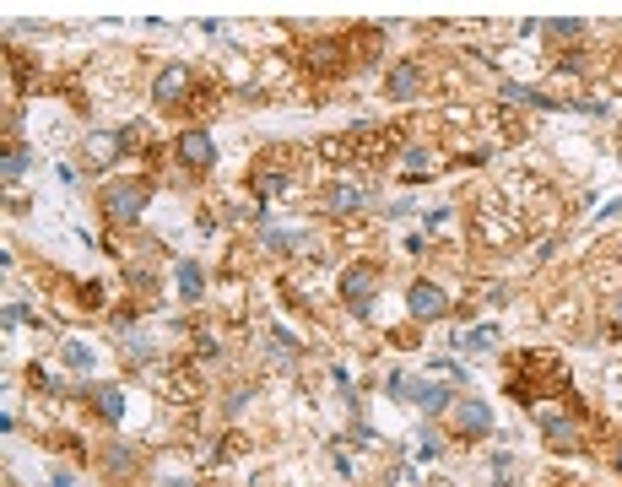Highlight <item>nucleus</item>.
<instances>
[{
    "label": "nucleus",
    "instance_id": "1",
    "mask_svg": "<svg viewBox=\"0 0 622 487\" xmlns=\"http://www.w3.org/2000/svg\"><path fill=\"white\" fill-rule=\"evenodd\" d=\"M509 396L514 401L568 396V368H563V358H547V352H520L514 368H509Z\"/></svg>",
    "mask_w": 622,
    "mask_h": 487
},
{
    "label": "nucleus",
    "instance_id": "2",
    "mask_svg": "<svg viewBox=\"0 0 622 487\" xmlns=\"http://www.w3.org/2000/svg\"><path fill=\"white\" fill-rule=\"evenodd\" d=\"M141 212H147V179H114L103 184V217L114 228H136Z\"/></svg>",
    "mask_w": 622,
    "mask_h": 487
},
{
    "label": "nucleus",
    "instance_id": "3",
    "mask_svg": "<svg viewBox=\"0 0 622 487\" xmlns=\"http://www.w3.org/2000/svg\"><path fill=\"white\" fill-rule=\"evenodd\" d=\"M476 244H482V249L520 244V217L504 212V206H482V212H476Z\"/></svg>",
    "mask_w": 622,
    "mask_h": 487
},
{
    "label": "nucleus",
    "instance_id": "4",
    "mask_svg": "<svg viewBox=\"0 0 622 487\" xmlns=\"http://www.w3.org/2000/svg\"><path fill=\"white\" fill-rule=\"evenodd\" d=\"M374 287H379V266H368V260H357V266L341 271V298H347V309H357V314L374 304Z\"/></svg>",
    "mask_w": 622,
    "mask_h": 487
},
{
    "label": "nucleus",
    "instance_id": "5",
    "mask_svg": "<svg viewBox=\"0 0 622 487\" xmlns=\"http://www.w3.org/2000/svg\"><path fill=\"white\" fill-rule=\"evenodd\" d=\"M536 428H541V439H547L558 455H574L579 444H585V439H579V417H563V412H536Z\"/></svg>",
    "mask_w": 622,
    "mask_h": 487
},
{
    "label": "nucleus",
    "instance_id": "6",
    "mask_svg": "<svg viewBox=\"0 0 622 487\" xmlns=\"http://www.w3.org/2000/svg\"><path fill=\"white\" fill-rule=\"evenodd\" d=\"M401 147V130L395 125H374V130H357V163H385V157Z\"/></svg>",
    "mask_w": 622,
    "mask_h": 487
},
{
    "label": "nucleus",
    "instance_id": "7",
    "mask_svg": "<svg viewBox=\"0 0 622 487\" xmlns=\"http://www.w3.org/2000/svg\"><path fill=\"white\" fill-rule=\"evenodd\" d=\"M406 309H412L417 320H444V314H449V293H444V287H433V282H412Z\"/></svg>",
    "mask_w": 622,
    "mask_h": 487
},
{
    "label": "nucleus",
    "instance_id": "8",
    "mask_svg": "<svg viewBox=\"0 0 622 487\" xmlns=\"http://www.w3.org/2000/svg\"><path fill=\"white\" fill-rule=\"evenodd\" d=\"M179 163L190 168V174H206V168L217 163V147H211L206 130H184L179 136Z\"/></svg>",
    "mask_w": 622,
    "mask_h": 487
},
{
    "label": "nucleus",
    "instance_id": "9",
    "mask_svg": "<svg viewBox=\"0 0 622 487\" xmlns=\"http://www.w3.org/2000/svg\"><path fill=\"white\" fill-rule=\"evenodd\" d=\"M390 396H412V401L422 406V412H444V406H449V390H439V385H422V379H401V374L390 379Z\"/></svg>",
    "mask_w": 622,
    "mask_h": 487
},
{
    "label": "nucleus",
    "instance_id": "10",
    "mask_svg": "<svg viewBox=\"0 0 622 487\" xmlns=\"http://www.w3.org/2000/svg\"><path fill=\"white\" fill-rule=\"evenodd\" d=\"M455 428L471 433V439H487V433H493V412H487V401H455Z\"/></svg>",
    "mask_w": 622,
    "mask_h": 487
},
{
    "label": "nucleus",
    "instance_id": "11",
    "mask_svg": "<svg viewBox=\"0 0 622 487\" xmlns=\"http://www.w3.org/2000/svg\"><path fill=\"white\" fill-rule=\"evenodd\" d=\"M163 396L174 401V406H190L195 396H201V379H195L190 368L179 363V368H168V374H163Z\"/></svg>",
    "mask_w": 622,
    "mask_h": 487
},
{
    "label": "nucleus",
    "instance_id": "12",
    "mask_svg": "<svg viewBox=\"0 0 622 487\" xmlns=\"http://www.w3.org/2000/svg\"><path fill=\"white\" fill-rule=\"evenodd\" d=\"M184 92H190V71H184V65H168V71L157 76L152 98L163 103V109H174V103H184Z\"/></svg>",
    "mask_w": 622,
    "mask_h": 487
},
{
    "label": "nucleus",
    "instance_id": "13",
    "mask_svg": "<svg viewBox=\"0 0 622 487\" xmlns=\"http://www.w3.org/2000/svg\"><path fill=\"white\" fill-rule=\"evenodd\" d=\"M309 71L314 76H341V71H347V55H341L336 38H320V44L309 49Z\"/></svg>",
    "mask_w": 622,
    "mask_h": 487
},
{
    "label": "nucleus",
    "instance_id": "14",
    "mask_svg": "<svg viewBox=\"0 0 622 487\" xmlns=\"http://www.w3.org/2000/svg\"><path fill=\"white\" fill-rule=\"evenodd\" d=\"M363 201H368V184H336V190H325V212H357Z\"/></svg>",
    "mask_w": 622,
    "mask_h": 487
},
{
    "label": "nucleus",
    "instance_id": "15",
    "mask_svg": "<svg viewBox=\"0 0 622 487\" xmlns=\"http://www.w3.org/2000/svg\"><path fill=\"white\" fill-rule=\"evenodd\" d=\"M92 406H98V417H109V423H119V417H125V390H119V385H103V390H92Z\"/></svg>",
    "mask_w": 622,
    "mask_h": 487
},
{
    "label": "nucleus",
    "instance_id": "16",
    "mask_svg": "<svg viewBox=\"0 0 622 487\" xmlns=\"http://www.w3.org/2000/svg\"><path fill=\"white\" fill-rule=\"evenodd\" d=\"M320 157H325V163H352V157H357V136H325Z\"/></svg>",
    "mask_w": 622,
    "mask_h": 487
},
{
    "label": "nucleus",
    "instance_id": "17",
    "mask_svg": "<svg viewBox=\"0 0 622 487\" xmlns=\"http://www.w3.org/2000/svg\"><path fill=\"white\" fill-rule=\"evenodd\" d=\"M119 152H125V141H119V136H109V130L87 141V157H92V163H98V168H103V163H114Z\"/></svg>",
    "mask_w": 622,
    "mask_h": 487
},
{
    "label": "nucleus",
    "instance_id": "18",
    "mask_svg": "<svg viewBox=\"0 0 622 487\" xmlns=\"http://www.w3.org/2000/svg\"><path fill=\"white\" fill-rule=\"evenodd\" d=\"M417 82H422L417 65H395V71H390V98H412Z\"/></svg>",
    "mask_w": 622,
    "mask_h": 487
},
{
    "label": "nucleus",
    "instance_id": "19",
    "mask_svg": "<svg viewBox=\"0 0 622 487\" xmlns=\"http://www.w3.org/2000/svg\"><path fill=\"white\" fill-rule=\"evenodd\" d=\"M293 352H298L293 336H287V331H271V363H276V368H293Z\"/></svg>",
    "mask_w": 622,
    "mask_h": 487
},
{
    "label": "nucleus",
    "instance_id": "20",
    "mask_svg": "<svg viewBox=\"0 0 622 487\" xmlns=\"http://www.w3.org/2000/svg\"><path fill=\"white\" fill-rule=\"evenodd\" d=\"M174 271H179V293H184V298H201V287H206L201 266H174Z\"/></svg>",
    "mask_w": 622,
    "mask_h": 487
},
{
    "label": "nucleus",
    "instance_id": "21",
    "mask_svg": "<svg viewBox=\"0 0 622 487\" xmlns=\"http://www.w3.org/2000/svg\"><path fill=\"white\" fill-rule=\"evenodd\" d=\"M255 190H260V195H282V190H287V174H282V168H260V174H255Z\"/></svg>",
    "mask_w": 622,
    "mask_h": 487
},
{
    "label": "nucleus",
    "instance_id": "22",
    "mask_svg": "<svg viewBox=\"0 0 622 487\" xmlns=\"http://www.w3.org/2000/svg\"><path fill=\"white\" fill-rule=\"evenodd\" d=\"M60 358H65V368H92V352L82 347V341H65Z\"/></svg>",
    "mask_w": 622,
    "mask_h": 487
},
{
    "label": "nucleus",
    "instance_id": "23",
    "mask_svg": "<svg viewBox=\"0 0 622 487\" xmlns=\"http://www.w3.org/2000/svg\"><path fill=\"white\" fill-rule=\"evenodd\" d=\"M374 49H379V28H368V33H357V60H374Z\"/></svg>",
    "mask_w": 622,
    "mask_h": 487
},
{
    "label": "nucleus",
    "instance_id": "24",
    "mask_svg": "<svg viewBox=\"0 0 622 487\" xmlns=\"http://www.w3.org/2000/svg\"><path fill=\"white\" fill-rule=\"evenodd\" d=\"M547 38H579V22H541Z\"/></svg>",
    "mask_w": 622,
    "mask_h": 487
},
{
    "label": "nucleus",
    "instance_id": "25",
    "mask_svg": "<svg viewBox=\"0 0 622 487\" xmlns=\"http://www.w3.org/2000/svg\"><path fill=\"white\" fill-rule=\"evenodd\" d=\"M401 163H406V168H412V174H422V168H428V163H433V152H428V147H412V152H406V157H401Z\"/></svg>",
    "mask_w": 622,
    "mask_h": 487
},
{
    "label": "nucleus",
    "instance_id": "26",
    "mask_svg": "<svg viewBox=\"0 0 622 487\" xmlns=\"http://www.w3.org/2000/svg\"><path fill=\"white\" fill-rule=\"evenodd\" d=\"M103 466H109V471H130V450H109V455H103Z\"/></svg>",
    "mask_w": 622,
    "mask_h": 487
},
{
    "label": "nucleus",
    "instance_id": "27",
    "mask_svg": "<svg viewBox=\"0 0 622 487\" xmlns=\"http://www.w3.org/2000/svg\"><path fill=\"white\" fill-rule=\"evenodd\" d=\"M22 168H28V157H22V152H11V157H6V179L17 184V179H22Z\"/></svg>",
    "mask_w": 622,
    "mask_h": 487
},
{
    "label": "nucleus",
    "instance_id": "28",
    "mask_svg": "<svg viewBox=\"0 0 622 487\" xmlns=\"http://www.w3.org/2000/svg\"><path fill=\"white\" fill-rule=\"evenodd\" d=\"M22 320H33V314L22 309V304H6V325H22Z\"/></svg>",
    "mask_w": 622,
    "mask_h": 487
},
{
    "label": "nucleus",
    "instance_id": "29",
    "mask_svg": "<svg viewBox=\"0 0 622 487\" xmlns=\"http://www.w3.org/2000/svg\"><path fill=\"white\" fill-rule=\"evenodd\" d=\"M617 471H622V444H617Z\"/></svg>",
    "mask_w": 622,
    "mask_h": 487
},
{
    "label": "nucleus",
    "instance_id": "30",
    "mask_svg": "<svg viewBox=\"0 0 622 487\" xmlns=\"http://www.w3.org/2000/svg\"><path fill=\"white\" fill-rule=\"evenodd\" d=\"M617 320H622V309H617Z\"/></svg>",
    "mask_w": 622,
    "mask_h": 487
}]
</instances>
